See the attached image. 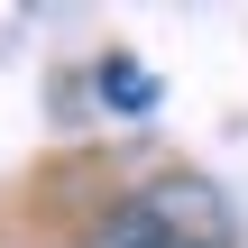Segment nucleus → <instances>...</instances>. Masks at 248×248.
<instances>
[{
    "instance_id": "nucleus-1",
    "label": "nucleus",
    "mask_w": 248,
    "mask_h": 248,
    "mask_svg": "<svg viewBox=\"0 0 248 248\" xmlns=\"http://www.w3.org/2000/svg\"><path fill=\"white\" fill-rule=\"evenodd\" d=\"M92 248H230V202L212 175H156L92 221Z\"/></svg>"
},
{
    "instance_id": "nucleus-2",
    "label": "nucleus",
    "mask_w": 248,
    "mask_h": 248,
    "mask_svg": "<svg viewBox=\"0 0 248 248\" xmlns=\"http://www.w3.org/2000/svg\"><path fill=\"white\" fill-rule=\"evenodd\" d=\"M101 101H110V110H147V101H156V74L129 64V55H101Z\"/></svg>"
}]
</instances>
